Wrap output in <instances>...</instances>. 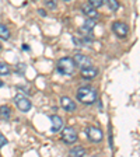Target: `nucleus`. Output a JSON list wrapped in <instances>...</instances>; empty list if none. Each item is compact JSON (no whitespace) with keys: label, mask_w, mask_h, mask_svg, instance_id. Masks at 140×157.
<instances>
[{"label":"nucleus","mask_w":140,"mask_h":157,"mask_svg":"<svg viewBox=\"0 0 140 157\" xmlns=\"http://www.w3.org/2000/svg\"><path fill=\"white\" fill-rule=\"evenodd\" d=\"M77 100L80 102H83V104L90 105L97 100V91L90 86H83V87L78 88L77 91Z\"/></svg>","instance_id":"obj_1"},{"label":"nucleus","mask_w":140,"mask_h":157,"mask_svg":"<svg viewBox=\"0 0 140 157\" xmlns=\"http://www.w3.org/2000/svg\"><path fill=\"white\" fill-rule=\"evenodd\" d=\"M74 69L76 65L72 58H62L58 60V72L62 75H72Z\"/></svg>","instance_id":"obj_2"},{"label":"nucleus","mask_w":140,"mask_h":157,"mask_svg":"<svg viewBox=\"0 0 140 157\" xmlns=\"http://www.w3.org/2000/svg\"><path fill=\"white\" fill-rule=\"evenodd\" d=\"M62 139H63V142L67 144L74 143V142L77 140V132H76L74 128H72V126L65 128L62 132Z\"/></svg>","instance_id":"obj_3"},{"label":"nucleus","mask_w":140,"mask_h":157,"mask_svg":"<svg viewBox=\"0 0 140 157\" xmlns=\"http://www.w3.org/2000/svg\"><path fill=\"white\" fill-rule=\"evenodd\" d=\"M14 102H16V105H17V108H18L20 111H23V112H27V111H29L31 109V101H29L27 97H24V95H21V94H18V95H16V98H14Z\"/></svg>","instance_id":"obj_4"},{"label":"nucleus","mask_w":140,"mask_h":157,"mask_svg":"<svg viewBox=\"0 0 140 157\" xmlns=\"http://www.w3.org/2000/svg\"><path fill=\"white\" fill-rule=\"evenodd\" d=\"M112 31H114L119 38H125V36H127L129 28H127V25L125 23H122V21H115V23L112 24Z\"/></svg>","instance_id":"obj_5"},{"label":"nucleus","mask_w":140,"mask_h":157,"mask_svg":"<svg viewBox=\"0 0 140 157\" xmlns=\"http://www.w3.org/2000/svg\"><path fill=\"white\" fill-rule=\"evenodd\" d=\"M85 132H87L88 139H90V140H93V142H95V143L101 142L102 137H104L102 131H101V129H98V128H95V126H88Z\"/></svg>","instance_id":"obj_6"},{"label":"nucleus","mask_w":140,"mask_h":157,"mask_svg":"<svg viewBox=\"0 0 140 157\" xmlns=\"http://www.w3.org/2000/svg\"><path fill=\"white\" fill-rule=\"evenodd\" d=\"M73 60H74V65H77L78 67H81V69L91 67V59L85 55H81V53H77Z\"/></svg>","instance_id":"obj_7"},{"label":"nucleus","mask_w":140,"mask_h":157,"mask_svg":"<svg viewBox=\"0 0 140 157\" xmlns=\"http://www.w3.org/2000/svg\"><path fill=\"white\" fill-rule=\"evenodd\" d=\"M60 104H62L63 109H66V111H74L76 109V102L73 101L72 98H69V97H62L60 98Z\"/></svg>","instance_id":"obj_8"},{"label":"nucleus","mask_w":140,"mask_h":157,"mask_svg":"<svg viewBox=\"0 0 140 157\" xmlns=\"http://www.w3.org/2000/svg\"><path fill=\"white\" fill-rule=\"evenodd\" d=\"M81 10H83V13H84L85 16L88 17V18H97V17H98L97 10H95L94 7H93L90 3H87V4H83Z\"/></svg>","instance_id":"obj_9"},{"label":"nucleus","mask_w":140,"mask_h":157,"mask_svg":"<svg viewBox=\"0 0 140 157\" xmlns=\"http://www.w3.org/2000/svg\"><path fill=\"white\" fill-rule=\"evenodd\" d=\"M98 75V70L95 67H85V69H81V77L83 78H87V80H91L94 78L95 76Z\"/></svg>","instance_id":"obj_10"},{"label":"nucleus","mask_w":140,"mask_h":157,"mask_svg":"<svg viewBox=\"0 0 140 157\" xmlns=\"http://www.w3.org/2000/svg\"><path fill=\"white\" fill-rule=\"evenodd\" d=\"M51 121H52V132H59L63 128V121L59 115H52Z\"/></svg>","instance_id":"obj_11"},{"label":"nucleus","mask_w":140,"mask_h":157,"mask_svg":"<svg viewBox=\"0 0 140 157\" xmlns=\"http://www.w3.org/2000/svg\"><path fill=\"white\" fill-rule=\"evenodd\" d=\"M84 154H85V150L81 146H76L69 151V157H84Z\"/></svg>","instance_id":"obj_12"},{"label":"nucleus","mask_w":140,"mask_h":157,"mask_svg":"<svg viewBox=\"0 0 140 157\" xmlns=\"http://www.w3.org/2000/svg\"><path fill=\"white\" fill-rule=\"evenodd\" d=\"M0 38L4 39V41L10 38V29L4 24H0Z\"/></svg>","instance_id":"obj_13"},{"label":"nucleus","mask_w":140,"mask_h":157,"mask_svg":"<svg viewBox=\"0 0 140 157\" xmlns=\"http://www.w3.org/2000/svg\"><path fill=\"white\" fill-rule=\"evenodd\" d=\"M10 115H11V109L7 105H2L0 107V117H3L4 119H9Z\"/></svg>","instance_id":"obj_14"},{"label":"nucleus","mask_w":140,"mask_h":157,"mask_svg":"<svg viewBox=\"0 0 140 157\" xmlns=\"http://www.w3.org/2000/svg\"><path fill=\"white\" fill-rule=\"evenodd\" d=\"M94 27H95L94 21H93V20H87V21L84 23V25L81 27V29H83V31H85V33H88V31H91Z\"/></svg>","instance_id":"obj_15"},{"label":"nucleus","mask_w":140,"mask_h":157,"mask_svg":"<svg viewBox=\"0 0 140 157\" xmlns=\"http://www.w3.org/2000/svg\"><path fill=\"white\" fill-rule=\"evenodd\" d=\"M10 73V67L6 62H0V75H9Z\"/></svg>","instance_id":"obj_16"},{"label":"nucleus","mask_w":140,"mask_h":157,"mask_svg":"<svg viewBox=\"0 0 140 157\" xmlns=\"http://www.w3.org/2000/svg\"><path fill=\"white\" fill-rule=\"evenodd\" d=\"M107 4H108V7H109L112 11H115V10L119 9V3H118L116 0H107Z\"/></svg>","instance_id":"obj_17"},{"label":"nucleus","mask_w":140,"mask_h":157,"mask_svg":"<svg viewBox=\"0 0 140 157\" xmlns=\"http://www.w3.org/2000/svg\"><path fill=\"white\" fill-rule=\"evenodd\" d=\"M90 4L97 10V9H100V7L104 6V2H102V0H90Z\"/></svg>","instance_id":"obj_18"},{"label":"nucleus","mask_w":140,"mask_h":157,"mask_svg":"<svg viewBox=\"0 0 140 157\" xmlns=\"http://www.w3.org/2000/svg\"><path fill=\"white\" fill-rule=\"evenodd\" d=\"M4 144H7V139H6V136H4V135L0 133V147H3Z\"/></svg>","instance_id":"obj_19"},{"label":"nucleus","mask_w":140,"mask_h":157,"mask_svg":"<svg viewBox=\"0 0 140 157\" xmlns=\"http://www.w3.org/2000/svg\"><path fill=\"white\" fill-rule=\"evenodd\" d=\"M46 6L51 9H56V3H53V2H46Z\"/></svg>","instance_id":"obj_20"},{"label":"nucleus","mask_w":140,"mask_h":157,"mask_svg":"<svg viewBox=\"0 0 140 157\" xmlns=\"http://www.w3.org/2000/svg\"><path fill=\"white\" fill-rule=\"evenodd\" d=\"M39 14H41V16H46V13L44 11V10H39Z\"/></svg>","instance_id":"obj_21"},{"label":"nucleus","mask_w":140,"mask_h":157,"mask_svg":"<svg viewBox=\"0 0 140 157\" xmlns=\"http://www.w3.org/2000/svg\"><path fill=\"white\" fill-rule=\"evenodd\" d=\"M2 86H3V82H2V80H0V87H2Z\"/></svg>","instance_id":"obj_22"},{"label":"nucleus","mask_w":140,"mask_h":157,"mask_svg":"<svg viewBox=\"0 0 140 157\" xmlns=\"http://www.w3.org/2000/svg\"><path fill=\"white\" fill-rule=\"evenodd\" d=\"M0 49H2V45H0Z\"/></svg>","instance_id":"obj_23"}]
</instances>
